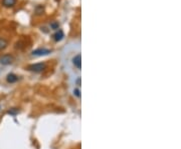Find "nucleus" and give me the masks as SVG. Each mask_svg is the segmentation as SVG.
Listing matches in <instances>:
<instances>
[{
    "instance_id": "obj_1",
    "label": "nucleus",
    "mask_w": 181,
    "mask_h": 149,
    "mask_svg": "<svg viewBox=\"0 0 181 149\" xmlns=\"http://www.w3.org/2000/svg\"><path fill=\"white\" fill-rule=\"evenodd\" d=\"M46 68V64L45 62H38L35 64H31L27 66V70L30 72H34V73H40L43 70Z\"/></svg>"
},
{
    "instance_id": "obj_2",
    "label": "nucleus",
    "mask_w": 181,
    "mask_h": 149,
    "mask_svg": "<svg viewBox=\"0 0 181 149\" xmlns=\"http://www.w3.org/2000/svg\"><path fill=\"white\" fill-rule=\"evenodd\" d=\"M70 61H72L73 66L76 68L78 71H81V68H82V56H81V53L78 52L76 55L73 56Z\"/></svg>"
},
{
    "instance_id": "obj_3",
    "label": "nucleus",
    "mask_w": 181,
    "mask_h": 149,
    "mask_svg": "<svg viewBox=\"0 0 181 149\" xmlns=\"http://www.w3.org/2000/svg\"><path fill=\"white\" fill-rule=\"evenodd\" d=\"M14 61V57L10 54H4L0 57V64L3 65V66H7V65H10Z\"/></svg>"
},
{
    "instance_id": "obj_4",
    "label": "nucleus",
    "mask_w": 181,
    "mask_h": 149,
    "mask_svg": "<svg viewBox=\"0 0 181 149\" xmlns=\"http://www.w3.org/2000/svg\"><path fill=\"white\" fill-rule=\"evenodd\" d=\"M50 53H51L50 49H47V48H37L32 51V56H36V57H39V56H45L48 55Z\"/></svg>"
},
{
    "instance_id": "obj_5",
    "label": "nucleus",
    "mask_w": 181,
    "mask_h": 149,
    "mask_svg": "<svg viewBox=\"0 0 181 149\" xmlns=\"http://www.w3.org/2000/svg\"><path fill=\"white\" fill-rule=\"evenodd\" d=\"M64 31L61 29H59V30H56V32L52 35V38H54V40L55 41V42H60V41H61L64 39Z\"/></svg>"
},
{
    "instance_id": "obj_6",
    "label": "nucleus",
    "mask_w": 181,
    "mask_h": 149,
    "mask_svg": "<svg viewBox=\"0 0 181 149\" xmlns=\"http://www.w3.org/2000/svg\"><path fill=\"white\" fill-rule=\"evenodd\" d=\"M17 80H18V76H17L16 74H14V73H9V74H7V76H6V81H7L8 83H10V84H12V83L17 82Z\"/></svg>"
},
{
    "instance_id": "obj_7",
    "label": "nucleus",
    "mask_w": 181,
    "mask_h": 149,
    "mask_svg": "<svg viewBox=\"0 0 181 149\" xmlns=\"http://www.w3.org/2000/svg\"><path fill=\"white\" fill-rule=\"evenodd\" d=\"M16 4V0H2V5L6 8L13 7Z\"/></svg>"
},
{
    "instance_id": "obj_8",
    "label": "nucleus",
    "mask_w": 181,
    "mask_h": 149,
    "mask_svg": "<svg viewBox=\"0 0 181 149\" xmlns=\"http://www.w3.org/2000/svg\"><path fill=\"white\" fill-rule=\"evenodd\" d=\"M8 46V41L6 40L5 38H2L0 37V51H3L5 50Z\"/></svg>"
},
{
    "instance_id": "obj_9",
    "label": "nucleus",
    "mask_w": 181,
    "mask_h": 149,
    "mask_svg": "<svg viewBox=\"0 0 181 149\" xmlns=\"http://www.w3.org/2000/svg\"><path fill=\"white\" fill-rule=\"evenodd\" d=\"M73 95L74 97H77L79 99H81V96H82V91H81V88L79 87H74L73 89Z\"/></svg>"
},
{
    "instance_id": "obj_10",
    "label": "nucleus",
    "mask_w": 181,
    "mask_h": 149,
    "mask_svg": "<svg viewBox=\"0 0 181 149\" xmlns=\"http://www.w3.org/2000/svg\"><path fill=\"white\" fill-rule=\"evenodd\" d=\"M45 12V7L42 5H38L36 8H35V14L36 15H41Z\"/></svg>"
},
{
    "instance_id": "obj_11",
    "label": "nucleus",
    "mask_w": 181,
    "mask_h": 149,
    "mask_svg": "<svg viewBox=\"0 0 181 149\" xmlns=\"http://www.w3.org/2000/svg\"><path fill=\"white\" fill-rule=\"evenodd\" d=\"M60 27V23L59 22H56V21H54V22H51L50 23V28L51 29H54V30H57Z\"/></svg>"
},
{
    "instance_id": "obj_12",
    "label": "nucleus",
    "mask_w": 181,
    "mask_h": 149,
    "mask_svg": "<svg viewBox=\"0 0 181 149\" xmlns=\"http://www.w3.org/2000/svg\"><path fill=\"white\" fill-rule=\"evenodd\" d=\"M17 112H18V111H17V110H13V109H12V110H9V111H8V113H9V114H11V115L16 114Z\"/></svg>"
}]
</instances>
